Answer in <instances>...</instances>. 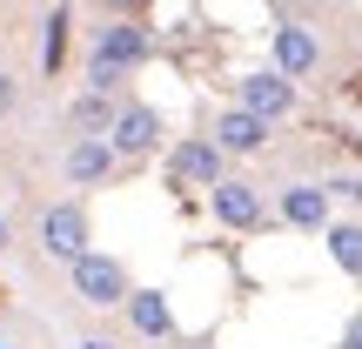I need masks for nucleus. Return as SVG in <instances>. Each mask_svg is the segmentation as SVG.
<instances>
[{"mask_svg":"<svg viewBox=\"0 0 362 349\" xmlns=\"http://www.w3.org/2000/svg\"><path fill=\"white\" fill-rule=\"evenodd\" d=\"M342 349H362V309L349 316V329H342Z\"/></svg>","mask_w":362,"mask_h":349,"instance_id":"nucleus-16","label":"nucleus"},{"mask_svg":"<svg viewBox=\"0 0 362 349\" xmlns=\"http://www.w3.org/2000/svg\"><path fill=\"white\" fill-rule=\"evenodd\" d=\"M282 222H296V229H322V222H329V188H288L282 195Z\"/></svg>","mask_w":362,"mask_h":349,"instance_id":"nucleus-11","label":"nucleus"},{"mask_svg":"<svg viewBox=\"0 0 362 349\" xmlns=\"http://www.w3.org/2000/svg\"><path fill=\"white\" fill-rule=\"evenodd\" d=\"M74 121H81V128H115V115H107V94H81V101H74Z\"/></svg>","mask_w":362,"mask_h":349,"instance_id":"nucleus-14","label":"nucleus"},{"mask_svg":"<svg viewBox=\"0 0 362 349\" xmlns=\"http://www.w3.org/2000/svg\"><path fill=\"white\" fill-rule=\"evenodd\" d=\"M61 40H67V7H54L47 13V47H40V61H47V67H61Z\"/></svg>","mask_w":362,"mask_h":349,"instance_id":"nucleus-15","label":"nucleus"},{"mask_svg":"<svg viewBox=\"0 0 362 349\" xmlns=\"http://www.w3.org/2000/svg\"><path fill=\"white\" fill-rule=\"evenodd\" d=\"M148 54V34L134 21H115V27H101V40H94V61L101 67H115V74H128L134 61Z\"/></svg>","mask_w":362,"mask_h":349,"instance_id":"nucleus-5","label":"nucleus"},{"mask_svg":"<svg viewBox=\"0 0 362 349\" xmlns=\"http://www.w3.org/2000/svg\"><path fill=\"white\" fill-rule=\"evenodd\" d=\"M13 108V74H0V115Z\"/></svg>","mask_w":362,"mask_h":349,"instance_id":"nucleus-17","label":"nucleus"},{"mask_svg":"<svg viewBox=\"0 0 362 349\" xmlns=\"http://www.w3.org/2000/svg\"><path fill=\"white\" fill-rule=\"evenodd\" d=\"M40 248H47L54 262H81L88 256V215H81V208H47V215H40Z\"/></svg>","mask_w":362,"mask_h":349,"instance_id":"nucleus-2","label":"nucleus"},{"mask_svg":"<svg viewBox=\"0 0 362 349\" xmlns=\"http://www.w3.org/2000/svg\"><path fill=\"white\" fill-rule=\"evenodd\" d=\"M188 349H208V343H188Z\"/></svg>","mask_w":362,"mask_h":349,"instance_id":"nucleus-20","label":"nucleus"},{"mask_svg":"<svg viewBox=\"0 0 362 349\" xmlns=\"http://www.w3.org/2000/svg\"><path fill=\"white\" fill-rule=\"evenodd\" d=\"M215 215L228 222V229H255V222H262V195L248 188V181H228V175H221L215 181Z\"/></svg>","mask_w":362,"mask_h":349,"instance_id":"nucleus-9","label":"nucleus"},{"mask_svg":"<svg viewBox=\"0 0 362 349\" xmlns=\"http://www.w3.org/2000/svg\"><path fill=\"white\" fill-rule=\"evenodd\" d=\"M315 61H322V47H315L309 27H275V74L282 81H302Z\"/></svg>","mask_w":362,"mask_h":349,"instance_id":"nucleus-6","label":"nucleus"},{"mask_svg":"<svg viewBox=\"0 0 362 349\" xmlns=\"http://www.w3.org/2000/svg\"><path fill=\"white\" fill-rule=\"evenodd\" d=\"M121 7H134V0H121Z\"/></svg>","mask_w":362,"mask_h":349,"instance_id":"nucleus-21","label":"nucleus"},{"mask_svg":"<svg viewBox=\"0 0 362 349\" xmlns=\"http://www.w3.org/2000/svg\"><path fill=\"white\" fill-rule=\"evenodd\" d=\"M74 296L94 302V309H115V302H128L134 289H128V269H121L115 256H94L88 248V256L74 262Z\"/></svg>","mask_w":362,"mask_h":349,"instance_id":"nucleus-1","label":"nucleus"},{"mask_svg":"<svg viewBox=\"0 0 362 349\" xmlns=\"http://www.w3.org/2000/svg\"><path fill=\"white\" fill-rule=\"evenodd\" d=\"M81 349H115V343H101V336H94V343H81Z\"/></svg>","mask_w":362,"mask_h":349,"instance_id":"nucleus-18","label":"nucleus"},{"mask_svg":"<svg viewBox=\"0 0 362 349\" xmlns=\"http://www.w3.org/2000/svg\"><path fill=\"white\" fill-rule=\"evenodd\" d=\"M107 168H115V148H107V142H94V135L67 148V181H101Z\"/></svg>","mask_w":362,"mask_h":349,"instance_id":"nucleus-10","label":"nucleus"},{"mask_svg":"<svg viewBox=\"0 0 362 349\" xmlns=\"http://www.w3.org/2000/svg\"><path fill=\"white\" fill-rule=\"evenodd\" d=\"M168 175L175 181H208V188H215V181H221V148L215 142H181L168 155Z\"/></svg>","mask_w":362,"mask_h":349,"instance_id":"nucleus-8","label":"nucleus"},{"mask_svg":"<svg viewBox=\"0 0 362 349\" xmlns=\"http://www.w3.org/2000/svg\"><path fill=\"white\" fill-rule=\"evenodd\" d=\"M0 242H7V222H0Z\"/></svg>","mask_w":362,"mask_h":349,"instance_id":"nucleus-19","label":"nucleus"},{"mask_svg":"<svg viewBox=\"0 0 362 349\" xmlns=\"http://www.w3.org/2000/svg\"><path fill=\"white\" fill-rule=\"evenodd\" d=\"M329 256H336V269L362 275V229L356 222H336V229H329Z\"/></svg>","mask_w":362,"mask_h":349,"instance_id":"nucleus-13","label":"nucleus"},{"mask_svg":"<svg viewBox=\"0 0 362 349\" xmlns=\"http://www.w3.org/2000/svg\"><path fill=\"white\" fill-rule=\"evenodd\" d=\"M242 108H248V115H262V121L288 115V108H296V81H282L275 67H262V74L242 81Z\"/></svg>","mask_w":362,"mask_h":349,"instance_id":"nucleus-4","label":"nucleus"},{"mask_svg":"<svg viewBox=\"0 0 362 349\" xmlns=\"http://www.w3.org/2000/svg\"><path fill=\"white\" fill-rule=\"evenodd\" d=\"M155 142H161V115L155 108H121L115 128H107V148H115V155H155Z\"/></svg>","mask_w":362,"mask_h":349,"instance_id":"nucleus-3","label":"nucleus"},{"mask_svg":"<svg viewBox=\"0 0 362 349\" xmlns=\"http://www.w3.org/2000/svg\"><path fill=\"white\" fill-rule=\"evenodd\" d=\"M128 323L141 329V336H168L175 316H168V302H161V289H141V296H128Z\"/></svg>","mask_w":362,"mask_h":349,"instance_id":"nucleus-12","label":"nucleus"},{"mask_svg":"<svg viewBox=\"0 0 362 349\" xmlns=\"http://www.w3.org/2000/svg\"><path fill=\"white\" fill-rule=\"evenodd\" d=\"M262 142H269V121L248 115V108H228V115L215 121V148H228V155H255Z\"/></svg>","mask_w":362,"mask_h":349,"instance_id":"nucleus-7","label":"nucleus"}]
</instances>
